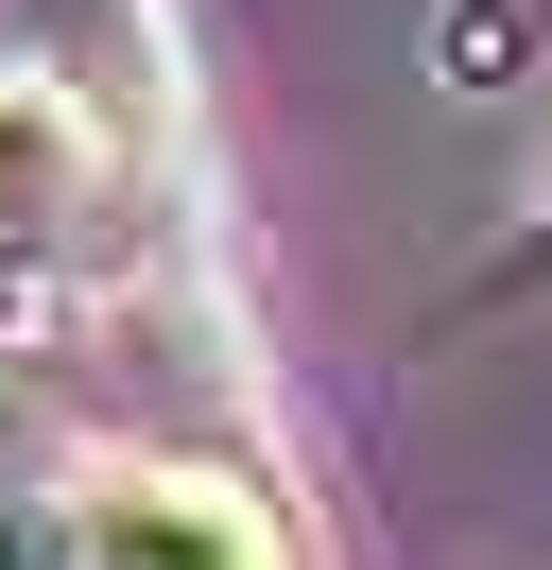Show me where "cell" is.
Segmentation results:
<instances>
[{
  "instance_id": "cell-1",
  "label": "cell",
  "mask_w": 552,
  "mask_h": 570,
  "mask_svg": "<svg viewBox=\"0 0 552 570\" xmlns=\"http://www.w3.org/2000/svg\"><path fill=\"white\" fill-rule=\"evenodd\" d=\"M69 535H87V570H294V519H276L241 466H87L69 484Z\"/></svg>"
},
{
  "instance_id": "cell-2",
  "label": "cell",
  "mask_w": 552,
  "mask_h": 570,
  "mask_svg": "<svg viewBox=\"0 0 552 570\" xmlns=\"http://www.w3.org/2000/svg\"><path fill=\"white\" fill-rule=\"evenodd\" d=\"M103 190H121V121L87 87H52L34 52H0V277L69 259L103 225Z\"/></svg>"
},
{
  "instance_id": "cell-3",
  "label": "cell",
  "mask_w": 552,
  "mask_h": 570,
  "mask_svg": "<svg viewBox=\"0 0 552 570\" xmlns=\"http://www.w3.org/2000/svg\"><path fill=\"white\" fill-rule=\"evenodd\" d=\"M0 52H34L52 87H87L121 139H172V121H190V36H172V0H0Z\"/></svg>"
},
{
  "instance_id": "cell-4",
  "label": "cell",
  "mask_w": 552,
  "mask_h": 570,
  "mask_svg": "<svg viewBox=\"0 0 552 570\" xmlns=\"http://www.w3.org/2000/svg\"><path fill=\"white\" fill-rule=\"evenodd\" d=\"M0 570H87V535H69L52 484H0Z\"/></svg>"
},
{
  "instance_id": "cell-5",
  "label": "cell",
  "mask_w": 552,
  "mask_h": 570,
  "mask_svg": "<svg viewBox=\"0 0 552 570\" xmlns=\"http://www.w3.org/2000/svg\"><path fill=\"white\" fill-rule=\"evenodd\" d=\"M518 259H535V277H552V225H535V243H518Z\"/></svg>"
}]
</instances>
